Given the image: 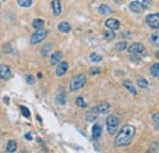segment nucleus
<instances>
[{
    "label": "nucleus",
    "instance_id": "obj_3",
    "mask_svg": "<svg viewBox=\"0 0 159 153\" xmlns=\"http://www.w3.org/2000/svg\"><path fill=\"white\" fill-rule=\"evenodd\" d=\"M48 35V32L44 30L43 28L42 29H37L36 33H33L32 36H31V44L32 45H36V44H39L41 42H43Z\"/></svg>",
    "mask_w": 159,
    "mask_h": 153
},
{
    "label": "nucleus",
    "instance_id": "obj_2",
    "mask_svg": "<svg viewBox=\"0 0 159 153\" xmlns=\"http://www.w3.org/2000/svg\"><path fill=\"white\" fill-rule=\"evenodd\" d=\"M86 84V75L84 74H77L70 82V90L71 91H77L82 89Z\"/></svg>",
    "mask_w": 159,
    "mask_h": 153
},
{
    "label": "nucleus",
    "instance_id": "obj_28",
    "mask_svg": "<svg viewBox=\"0 0 159 153\" xmlns=\"http://www.w3.org/2000/svg\"><path fill=\"white\" fill-rule=\"evenodd\" d=\"M151 42H152V44H153L154 46H158V45H159V34H158V32L154 33V34H152Z\"/></svg>",
    "mask_w": 159,
    "mask_h": 153
},
{
    "label": "nucleus",
    "instance_id": "obj_1",
    "mask_svg": "<svg viewBox=\"0 0 159 153\" xmlns=\"http://www.w3.org/2000/svg\"><path fill=\"white\" fill-rule=\"evenodd\" d=\"M136 134V129L132 125H125L116 135L115 137V145L116 146H127L133 140V136Z\"/></svg>",
    "mask_w": 159,
    "mask_h": 153
},
{
    "label": "nucleus",
    "instance_id": "obj_13",
    "mask_svg": "<svg viewBox=\"0 0 159 153\" xmlns=\"http://www.w3.org/2000/svg\"><path fill=\"white\" fill-rule=\"evenodd\" d=\"M61 59H63L61 51H55V52H53V55H51V57H50V65H51V66L58 65V63L61 61Z\"/></svg>",
    "mask_w": 159,
    "mask_h": 153
},
{
    "label": "nucleus",
    "instance_id": "obj_27",
    "mask_svg": "<svg viewBox=\"0 0 159 153\" xmlns=\"http://www.w3.org/2000/svg\"><path fill=\"white\" fill-rule=\"evenodd\" d=\"M104 36H105V39L107 40H113L114 38H115V33H114V30H105L104 32Z\"/></svg>",
    "mask_w": 159,
    "mask_h": 153
},
{
    "label": "nucleus",
    "instance_id": "obj_10",
    "mask_svg": "<svg viewBox=\"0 0 159 153\" xmlns=\"http://www.w3.org/2000/svg\"><path fill=\"white\" fill-rule=\"evenodd\" d=\"M105 26L112 30H116L120 28V22H119V20H115V18H108V20L105 21Z\"/></svg>",
    "mask_w": 159,
    "mask_h": 153
},
{
    "label": "nucleus",
    "instance_id": "obj_33",
    "mask_svg": "<svg viewBox=\"0 0 159 153\" xmlns=\"http://www.w3.org/2000/svg\"><path fill=\"white\" fill-rule=\"evenodd\" d=\"M152 3H153V0H142V3H141V5L143 6V9H148V7H151Z\"/></svg>",
    "mask_w": 159,
    "mask_h": 153
},
{
    "label": "nucleus",
    "instance_id": "obj_26",
    "mask_svg": "<svg viewBox=\"0 0 159 153\" xmlns=\"http://www.w3.org/2000/svg\"><path fill=\"white\" fill-rule=\"evenodd\" d=\"M17 4L21 7H29L32 5V0H17Z\"/></svg>",
    "mask_w": 159,
    "mask_h": 153
},
{
    "label": "nucleus",
    "instance_id": "obj_22",
    "mask_svg": "<svg viewBox=\"0 0 159 153\" xmlns=\"http://www.w3.org/2000/svg\"><path fill=\"white\" fill-rule=\"evenodd\" d=\"M151 75L154 76V78H158L159 76V63H154L151 67Z\"/></svg>",
    "mask_w": 159,
    "mask_h": 153
},
{
    "label": "nucleus",
    "instance_id": "obj_24",
    "mask_svg": "<svg viewBox=\"0 0 159 153\" xmlns=\"http://www.w3.org/2000/svg\"><path fill=\"white\" fill-rule=\"evenodd\" d=\"M53 50V44H48L47 46H44L42 50H41V55L43 56V57H45V56H48L49 55V52Z\"/></svg>",
    "mask_w": 159,
    "mask_h": 153
},
{
    "label": "nucleus",
    "instance_id": "obj_11",
    "mask_svg": "<svg viewBox=\"0 0 159 153\" xmlns=\"http://www.w3.org/2000/svg\"><path fill=\"white\" fill-rule=\"evenodd\" d=\"M129 7H130V10H131L132 12H135V13H141V12L145 10L143 6L141 5V3L137 1V0H135V1H131V3L129 4Z\"/></svg>",
    "mask_w": 159,
    "mask_h": 153
},
{
    "label": "nucleus",
    "instance_id": "obj_17",
    "mask_svg": "<svg viewBox=\"0 0 159 153\" xmlns=\"http://www.w3.org/2000/svg\"><path fill=\"white\" fill-rule=\"evenodd\" d=\"M100 135H102V126L99 124H94V126L92 128V136H93V139L97 140V139L100 137Z\"/></svg>",
    "mask_w": 159,
    "mask_h": 153
},
{
    "label": "nucleus",
    "instance_id": "obj_4",
    "mask_svg": "<svg viewBox=\"0 0 159 153\" xmlns=\"http://www.w3.org/2000/svg\"><path fill=\"white\" fill-rule=\"evenodd\" d=\"M107 129H108V132L110 134V135H114V134L118 131V129H119V119L115 116H110L107 119Z\"/></svg>",
    "mask_w": 159,
    "mask_h": 153
},
{
    "label": "nucleus",
    "instance_id": "obj_5",
    "mask_svg": "<svg viewBox=\"0 0 159 153\" xmlns=\"http://www.w3.org/2000/svg\"><path fill=\"white\" fill-rule=\"evenodd\" d=\"M127 50H129L130 55L136 56V55H142V53L145 52L146 48H145L142 44H141V43H133L132 45H130V46L127 48Z\"/></svg>",
    "mask_w": 159,
    "mask_h": 153
},
{
    "label": "nucleus",
    "instance_id": "obj_25",
    "mask_svg": "<svg viewBox=\"0 0 159 153\" xmlns=\"http://www.w3.org/2000/svg\"><path fill=\"white\" fill-rule=\"evenodd\" d=\"M137 84H138V86H139L141 89H147V88H148V82H147V79H145V78H138Z\"/></svg>",
    "mask_w": 159,
    "mask_h": 153
},
{
    "label": "nucleus",
    "instance_id": "obj_6",
    "mask_svg": "<svg viewBox=\"0 0 159 153\" xmlns=\"http://www.w3.org/2000/svg\"><path fill=\"white\" fill-rule=\"evenodd\" d=\"M146 22L147 25L153 28V29H158L159 28V15L158 13H152V15H148L146 17Z\"/></svg>",
    "mask_w": 159,
    "mask_h": 153
},
{
    "label": "nucleus",
    "instance_id": "obj_9",
    "mask_svg": "<svg viewBox=\"0 0 159 153\" xmlns=\"http://www.w3.org/2000/svg\"><path fill=\"white\" fill-rule=\"evenodd\" d=\"M69 69V62L67 61H60L58 63V67H57V75L58 76H63Z\"/></svg>",
    "mask_w": 159,
    "mask_h": 153
},
{
    "label": "nucleus",
    "instance_id": "obj_35",
    "mask_svg": "<svg viewBox=\"0 0 159 153\" xmlns=\"http://www.w3.org/2000/svg\"><path fill=\"white\" fill-rule=\"evenodd\" d=\"M100 72V68H91V73L92 74H98Z\"/></svg>",
    "mask_w": 159,
    "mask_h": 153
},
{
    "label": "nucleus",
    "instance_id": "obj_38",
    "mask_svg": "<svg viewBox=\"0 0 159 153\" xmlns=\"http://www.w3.org/2000/svg\"><path fill=\"white\" fill-rule=\"evenodd\" d=\"M3 1H6V0H3Z\"/></svg>",
    "mask_w": 159,
    "mask_h": 153
},
{
    "label": "nucleus",
    "instance_id": "obj_19",
    "mask_svg": "<svg viewBox=\"0 0 159 153\" xmlns=\"http://www.w3.org/2000/svg\"><path fill=\"white\" fill-rule=\"evenodd\" d=\"M16 149H17V143H16V141L10 140V141L8 142V145H6V152L12 153V152H16Z\"/></svg>",
    "mask_w": 159,
    "mask_h": 153
},
{
    "label": "nucleus",
    "instance_id": "obj_15",
    "mask_svg": "<svg viewBox=\"0 0 159 153\" xmlns=\"http://www.w3.org/2000/svg\"><path fill=\"white\" fill-rule=\"evenodd\" d=\"M97 109L99 114H107L110 112V105L108 102H102L99 106H97Z\"/></svg>",
    "mask_w": 159,
    "mask_h": 153
},
{
    "label": "nucleus",
    "instance_id": "obj_37",
    "mask_svg": "<svg viewBox=\"0 0 159 153\" xmlns=\"http://www.w3.org/2000/svg\"><path fill=\"white\" fill-rule=\"evenodd\" d=\"M4 102H5V103H6V105H9V102H10V99H9V97H6V96H5V97H4Z\"/></svg>",
    "mask_w": 159,
    "mask_h": 153
},
{
    "label": "nucleus",
    "instance_id": "obj_12",
    "mask_svg": "<svg viewBox=\"0 0 159 153\" xmlns=\"http://www.w3.org/2000/svg\"><path fill=\"white\" fill-rule=\"evenodd\" d=\"M51 9H53V13H54V16L59 17L61 15V3H60V0H53L51 1Z\"/></svg>",
    "mask_w": 159,
    "mask_h": 153
},
{
    "label": "nucleus",
    "instance_id": "obj_29",
    "mask_svg": "<svg viewBox=\"0 0 159 153\" xmlns=\"http://www.w3.org/2000/svg\"><path fill=\"white\" fill-rule=\"evenodd\" d=\"M126 48H127V44H126L125 42H120V43H118V44H116V50H118L119 52L124 51Z\"/></svg>",
    "mask_w": 159,
    "mask_h": 153
},
{
    "label": "nucleus",
    "instance_id": "obj_36",
    "mask_svg": "<svg viewBox=\"0 0 159 153\" xmlns=\"http://www.w3.org/2000/svg\"><path fill=\"white\" fill-rule=\"evenodd\" d=\"M25 137H26L27 140H29V141L32 140V135H31V134H29V132H27V134H26V135H25Z\"/></svg>",
    "mask_w": 159,
    "mask_h": 153
},
{
    "label": "nucleus",
    "instance_id": "obj_31",
    "mask_svg": "<svg viewBox=\"0 0 159 153\" xmlns=\"http://www.w3.org/2000/svg\"><path fill=\"white\" fill-rule=\"evenodd\" d=\"M76 103H77V106H78V107H81V108H84V107H87V103L84 102L83 97H81V96H78V97L76 99Z\"/></svg>",
    "mask_w": 159,
    "mask_h": 153
},
{
    "label": "nucleus",
    "instance_id": "obj_34",
    "mask_svg": "<svg viewBox=\"0 0 159 153\" xmlns=\"http://www.w3.org/2000/svg\"><path fill=\"white\" fill-rule=\"evenodd\" d=\"M26 80H27L28 84H33L34 82H36V80H34V76L31 75V74H27V75H26Z\"/></svg>",
    "mask_w": 159,
    "mask_h": 153
},
{
    "label": "nucleus",
    "instance_id": "obj_20",
    "mask_svg": "<svg viewBox=\"0 0 159 153\" xmlns=\"http://www.w3.org/2000/svg\"><path fill=\"white\" fill-rule=\"evenodd\" d=\"M90 60H91V62H93V63H98V62H100V61L103 60V56L99 55V53H97V52H92V53L90 55Z\"/></svg>",
    "mask_w": 159,
    "mask_h": 153
},
{
    "label": "nucleus",
    "instance_id": "obj_32",
    "mask_svg": "<svg viewBox=\"0 0 159 153\" xmlns=\"http://www.w3.org/2000/svg\"><path fill=\"white\" fill-rule=\"evenodd\" d=\"M20 108H21V111H22V114H23V116H25L26 118H28V119H29V118H31V113H29V109H28L27 107H25V106H21Z\"/></svg>",
    "mask_w": 159,
    "mask_h": 153
},
{
    "label": "nucleus",
    "instance_id": "obj_18",
    "mask_svg": "<svg viewBox=\"0 0 159 153\" xmlns=\"http://www.w3.org/2000/svg\"><path fill=\"white\" fill-rule=\"evenodd\" d=\"M58 29L61 33H69L71 30V26H70V23H67V22H60L58 26Z\"/></svg>",
    "mask_w": 159,
    "mask_h": 153
},
{
    "label": "nucleus",
    "instance_id": "obj_14",
    "mask_svg": "<svg viewBox=\"0 0 159 153\" xmlns=\"http://www.w3.org/2000/svg\"><path fill=\"white\" fill-rule=\"evenodd\" d=\"M66 99H67V96H66L65 91H63V90H59V92L57 94V97H55V101H57V103H58L59 106H64V105L66 103Z\"/></svg>",
    "mask_w": 159,
    "mask_h": 153
},
{
    "label": "nucleus",
    "instance_id": "obj_23",
    "mask_svg": "<svg viewBox=\"0 0 159 153\" xmlns=\"http://www.w3.org/2000/svg\"><path fill=\"white\" fill-rule=\"evenodd\" d=\"M44 23H45V22H44L43 20H41V18H36V20L33 21L32 25H33V27L36 28V29H42V28L44 27Z\"/></svg>",
    "mask_w": 159,
    "mask_h": 153
},
{
    "label": "nucleus",
    "instance_id": "obj_16",
    "mask_svg": "<svg viewBox=\"0 0 159 153\" xmlns=\"http://www.w3.org/2000/svg\"><path fill=\"white\" fill-rule=\"evenodd\" d=\"M122 85H124V88H125L127 91H130L131 94H133V95H137V91H136V88L133 86V83L131 82V80H124V83H122Z\"/></svg>",
    "mask_w": 159,
    "mask_h": 153
},
{
    "label": "nucleus",
    "instance_id": "obj_30",
    "mask_svg": "<svg viewBox=\"0 0 159 153\" xmlns=\"http://www.w3.org/2000/svg\"><path fill=\"white\" fill-rule=\"evenodd\" d=\"M153 122H154V128L158 131L159 130V114L158 113H154L153 114Z\"/></svg>",
    "mask_w": 159,
    "mask_h": 153
},
{
    "label": "nucleus",
    "instance_id": "obj_7",
    "mask_svg": "<svg viewBox=\"0 0 159 153\" xmlns=\"http://www.w3.org/2000/svg\"><path fill=\"white\" fill-rule=\"evenodd\" d=\"M98 116H99V112H98L97 107H92V108H90V109L87 111V113H86V119L88 122H94V120L98 119Z\"/></svg>",
    "mask_w": 159,
    "mask_h": 153
},
{
    "label": "nucleus",
    "instance_id": "obj_21",
    "mask_svg": "<svg viewBox=\"0 0 159 153\" xmlns=\"http://www.w3.org/2000/svg\"><path fill=\"white\" fill-rule=\"evenodd\" d=\"M98 11H99L100 15H109V13H112V9L108 5H105V4L100 5L99 9H98Z\"/></svg>",
    "mask_w": 159,
    "mask_h": 153
},
{
    "label": "nucleus",
    "instance_id": "obj_8",
    "mask_svg": "<svg viewBox=\"0 0 159 153\" xmlns=\"http://www.w3.org/2000/svg\"><path fill=\"white\" fill-rule=\"evenodd\" d=\"M0 78L4 80H8L11 78V69L9 66L0 65Z\"/></svg>",
    "mask_w": 159,
    "mask_h": 153
}]
</instances>
